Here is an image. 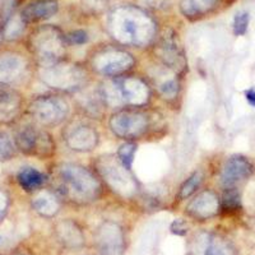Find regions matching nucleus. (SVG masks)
I'll use <instances>...</instances> for the list:
<instances>
[{
  "instance_id": "nucleus-18",
  "label": "nucleus",
  "mask_w": 255,
  "mask_h": 255,
  "mask_svg": "<svg viewBox=\"0 0 255 255\" xmlns=\"http://www.w3.org/2000/svg\"><path fill=\"white\" fill-rule=\"evenodd\" d=\"M245 99H247L248 104L250 105V106H253V108H255V90H248L247 92H245Z\"/></svg>"
},
{
  "instance_id": "nucleus-1",
  "label": "nucleus",
  "mask_w": 255,
  "mask_h": 255,
  "mask_svg": "<svg viewBox=\"0 0 255 255\" xmlns=\"http://www.w3.org/2000/svg\"><path fill=\"white\" fill-rule=\"evenodd\" d=\"M13 140L18 151L27 156L44 158L54 151V144L49 134L36 125H22L18 128Z\"/></svg>"
},
{
  "instance_id": "nucleus-4",
  "label": "nucleus",
  "mask_w": 255,
  "mask_h": 255,
  "mask_svg": "<svg viewBox=\"0 0 255 255\" xmlns=\"http://www.w3.org/2000/svg\"><path fill=\"white\" fill-rule=\"evenodd\" d=\"M253 172V165L243 156H234L229 158L222 171V183L226 186L236 185L248 179Z\"/></svg>"
},
{
  "instance_id": "nucleus-17",
  "label": "nucleus",
  "mask_w": 255,
  "mask_h": 255,
  "mask_svg": "<svg viewBox=\"0 0 255 255\" xmlns=\"http://www.w3.org/2000/svg\"><path fill=\"white\" fill-rule=\"evenodd\" d=\"M124 31L127 35H129L130 37H135L136 35V23L133 19L128 18L124 22Z\"/></svg>"
},
{
  "instance_id": "nucleus-9",
  "label": "nucleus",
  "mask_w": 255,
  "mask_h": 255,
  "mask_svg": "<svg viewBox=\"0 0 255 255\" xmlns=\"http://www.w3.org/2000/svg\"><path fill=\"white\" fill-rule=\"evenodd\" d=\"M17 148L8 133L0 130V162H8L15 156Z\"/></svg>"
},
{
  "instance_id": "nucleus-7",
  "label": "nucleus",
  "mask_w": 255,
  "mask_h": 255,
  "mask_svg": "<svg viewBox=\"0 0 255 255\" xmlns=\"http://www.w3.org/2000/svg\"><path fill=\"white\" fill-rule=\"evenodd\" d=\"M63 176L64 180L70 185V188L73 190H76L77 193L84 194V193H88L90 190H93V188H95L92 177L87 172L82 171L77 167H65L63 170Z\"/></svg>"
},
{
  "instance_id": "nucleus-11",
  "label": "nucleus",
  "mask_w": 255,
  "mask_h": 255,
  "mask_svg": "<svg viewBox=\"0 0 255 255\" xmlns=\"http://www.w3.org/2000/svg\"><path fill=\"white\" fill-rule=\"evenodd\" d=\"M200 181H202V176H200L199 172H195V174L191 177H189L185 183H184V185L181 186V189H180V197L188 198L189 195L193 194L195 191V189L199 186Z\"/></svg>"
},
{
  "instance_id": "nucleus-6",
  "label": "nucleus",
  "mask_w": 255,
  "mask_h": 255,
  "mask_svg": "<svg viewBox=\"0 0 255 255\" xmlns=\"http://www.w3.org/2000/svg\"><path fill=\"white\" fill-rule=\"evenodd\" d=\"M58 10L56 0H35L23 8L20 17L24 23H32L52 17Z\"/></svg>"
},
{
  "instance_id": "nucleus-12",
  "label": "nucleus",
  "mask_w": 255,
  "mask_h": 255,
  "mask_svg": "<svg viewBox=\"0 0 255 255\" xmlns=\"http://www.w3.org/2000/svg\"><path fill=\"white\" fill-rule=\"evenodd\" d=\"M134 152H135V145L128 143V144H124L119 151V157L122 159L123 165H124L125 168L130 170L131 163H133V157Z\"/></svg>"
},
{
  "instance_id": "nucleus-5",
  "label": "nucleus",
  "mask_w": 255,
  "mask_h": 255,
  "mask_svg": "<svg viewBox=\"0 0 255 255\" xmlns=\"http://www.w3.org/2000/svg\"><path fill=\"white\" fill-rule=\"evenodd\" d=\"M28 113L32 119L40 124H52L56 119H60L59 116L61 115V106L58 101L49 97L36 99L29 105Z\"/></svg>"
},
{
  "instance_id": "nucleus-3",
  "label": "nucleus",
  "mask_w": 255,
  "mask_h": 255,
  "mask_svg": "<svg viewBox=\"0 0 255 255\" xmlns=\"http://www.w3.org/2000/svg\"><path fill=\"white\" fill-rule=\"evenodd\" d=\"M26 61L17 54H0V87H9L23 78Z\"/></svg>"
},
{
  "instance_id": "nucleus-15",
  "label": "nucleus",
  "mask_w": 255,
  "mask_h": 255,
  "mask_svg": "<svg viewBox=\"0 0 255 255\" xmlns=\"http://www.w3.org/2000/svg\"><path fill=\"white\" fill-rule=\"evenodd\" d=\"M69 40L72 41L73 44L81 45V44H84V42H87L88 36L84 31H76V32H73V33H70Z\"/></svg>"
},
{
  "instance_id": "nucleus-13",
  "label": "nucleus",
  "mask_w": 255,
  "mask_h": 255,
  "mask_svg": "<svg viewBox=\"0 0 255 255\" xmlns=\"http://www.w3.org/2000/svg\"><path fill=\"white\" fill-rule=\"evenodd\" d=\"M33 206L38 212H45L47 209L55 208V203L52 202V198L47 194H41L33 202Z\"/></svg>"
},
{
  "instance_id": "nucleus-2",
  "label": "nucleus",
  "mask_w": 255,
  "mask_h": 255,
  "mask_svg": "<svg viewBox=\"0 0 255 255\" xmlns=\"http://www.w3.org/2000/svg\"><path fill=\"white\" fill-rule=\"evenodd\" d=\"M23 110V99L13 88L0 87V127L10 125L19 119Z\"/></svg>"
},
{
  "instance_id": "nucleus-10",
  "label": "nucleus",
  "mask_w": 255,
  "mask_h": 255,
  "mask_svg": "<svg viewBox=\"0 0 255 255\" xmlns=\"http://www.w3.org/2000/svg\"><path fill=\"white\" fill-rule=\"evenodd\" d=\"M249 13L240 12L234 18V33L236 36H243L247 33L248 26H249Z\"/></svg>"
},
{
  "instance_id": "nucleus-8",
  "label": "nucleus",
  "mask_w": 255,
  "mask_h": 255,
  "mask_svg": "<svg viewBox=\"0 0 255 255\" xmlns=\"http://www.w3.org/2000/svg\"><path fill=\"white\" fill-rule=\"evenodd\" d=\"M17 181L24 191L32 193L44 185L46 181V176L36 168L24 167L17 174Z\"/></svg>"
},
{
  "instance_id": "nucleus-16",
  "label": "nucleus",
  "mask_w": 255,
  "mask_h": 255,
  "mask_svg": "<svg viewBox=\"0 0 255 255\" xmlns=\"http://www.w3.org/2000/svg\"><path fill=\"white\" fill-rule=\"evenodd\" d=\"M9 207V197L5 191L0 189V218L5 215L6 209Z\"/></svg>"
},
{
  "instance_id": "nucleus-14",
  "label": "nucleus",
  "mask_w": 255,
  "mask_h": 255,
  "mask_svg": "<svg viewBox=\"0 0 255 255\" xmlns=\"http://www.w3.org/2000/svg\"><path fill=\"white\" fill-rule=\"evenodd\" d=\"M223 203H225V207H226V208H238V207L240 206V195H239L238 191L232 190V189L226 191L225 195H223Z\"/></svg>"
}]
</instances>
